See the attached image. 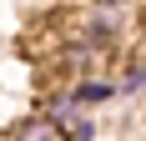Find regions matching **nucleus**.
I'll list each match as a JSON object with an SVG mask.
<instances>
[{
    "mask_svg": "<svg viewBox=\"0 0 146 141\" xmlns=\"http://www.w3.org/2000/svg\"><path fill=\"white\" fill-rule=\"evenodd\" d=\"M101 5H106V10H116V5H131V0H101Z\"/></svg>",
    "mask_w": 146,
    "mask_h": 141,
    "instance_id": "nucleus-5",
    "label": "nucleus"
},
{
    "mask_svg": "<svg viewBox=\"0 0 146 141\" xmlns=\"http://www.w3.org/2000/svg\"><path fill=\"white\" fill-rule=\"evenodd\" d=\"M141 86H146V66H131L126 81H121V91H141Z\"/></svg>",
    "mask_w": 146,
    "mask_h": 141,
    "instance_id": "nucleus-4",
    "label": "nucleus"
},
{
    "mask_svg": "<svg viewBox=\"0 0 146 141\" xmlns=\"http://www.w3.org/2000/svg\"><path fill=\"white\" fill-rule=\"evenodd\" d=\"M10 141H66V136H60V126L50 121V116H30V121H20V126H15Z\"/></svg>",
    "mask_w": 146,
    "mask_h": 141,
    "instance_id": "nucleus-2",
    "label": "nucleus"
},
{
    "mask_svg": "<svg viewBox=\"0 0 146 141\" xmlns=\"http://www.w3.org/2000/svg\"><path fill=\"white\" fill-rule=\"evenodd\" d=\"M45 116L60 126L66 141H91V136H96V116H91V106H81L76 96H56Z\"/></svg>",
    "mask_w": 146,
    "mask_h": 141,
    "instance_id": "nucleus-1",
    "label": "nucleus"
},
{
    "mask_svg": "<svg viewBox=\"0 0 146 141\" xmlns=\"http://www.w3.org/2000/svg\"><path fill=\"white\" fill-rule=\"evenodd\" d=\"M71 96L81 101V106H101V101H111V96H116V86H111V81H81Z\"/></svg>",
    "mask_w": 146,
    "mask_h": 141,
    "instance_id": "nucleus-3",
    "label": "nucleus"
}]
</instances>
